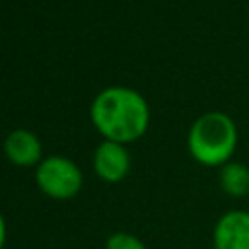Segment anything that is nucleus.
<instances>
[{
    "label": "nucleus",
    "mask_w": 249,
    "mask_h": 249,
    "mask_svg": "<svg viewBox=\"0 0 249 249\" xmlns=\"http://www.w3.org/2000/svg\"><path fill=\"white\" fill-rule=\"evenodd\" d=\"M89 119L103 140L130 144L146 134L150 126V105L132 88L109 86L93 97Z\"/></svg>",
    "instance_id": "obj_1"
},
{
    "label": "nucleus",
    "mask_w": 249,
    "mask_h": 249,
    "mask_svg": "<svg viewBox=\"0 0 249 249\" xmlns=\"http://www.w3.org/2000/svg\"><path fill=\"white\" fill-rule=\"evenodd\" d=\"M239 142L235 121L224 111H206L198 115L187 132V150L191 158L204 167H222L233 160Z\"/></svg>",
    "instance_id": "obj_2"
},
{
    "label": "nucleus",
    "mask_w": 249,
    "mask_h": 249,
    "mask_svg": "<svg viewBox=\"0 0 249 249\" xmlns=\"http://www.w3.org/2000/svg\"><path fill=\"white\" fill-rule=\"evenodd\" d=\"M35 183L43 195L54 200L74 198L84 185L82 169L66 156H47L35 167Z\"/></svg>",
    "instance_id": "obj_3"
},
{
    "label": "nucleus",
    "mask_w": 249,
    "mask_h": 249,
    "mask_svg": "<svg viewBox=\"0 0 249 249\" xmlns=\"http://www.w3.org/2000/svg\"><path fill=\"white\" fill-rule=\"evenodd\" d=\"M212 249H249V210H228L216 220Z\"/></svg>",
    "instance_id": "obj_4"
},
{
    "label": "nucleus",
    "mask_w": 249,
    "mask_h": 249,
    "mask_svg": "<svg viewBox=\"0 0 249 249\" xmlns=\"http://www.w3.org/2000/svg\"><path fill=\"white\" fill-rule=\"evenodd\" d=\"M93 171L105 183H119L130 171V154L126 144L103 140L93 152Z\"/></svg>",
    "instance_id": "obj_5"
},
{
    "label": "nucleus",
    "mask_w": 249,
    "mask_h": 249,
    "mask_svg": "<svg viewBox=\"0 0 249 249\" xmlns=\"http://www.w3.org/2000/svg\"><path fill=\"white\" fill-rule=\"evenodd\" d=\"M4 156L16 167H37L43 160V144L35 132L14 128L4 138Z\"/></svg>",
    "instance_id": "obj_6"
},
{
    "label": "nucleus",
    "mask_w": 249,
    "mask_h": 249,
    "mask_svg": "<svg viewBox=\"0 0 249 249\" xmlns=\"http://www.w3.org/2000/svg\"><path fill=\"white\" fill-rule=\"evenodd\" d=\"M218 185L222 193L231 198L249 196V165L237 160L224 163L218 169Z\"/></svg>",
    "instance_id": "obj_7"
},
{
    "label": "nucleus",
    "mask_w": 249,
    "mask_h": 249,
    "mask_svg": "<svg viewBox=\"0 0 249 249\" xmlns=\"http://www.w3.org/2000/svg\"><path fill=\"white\" fill-rule=\"evenodd\" d=\"M105 249H148L140 237L128 231H117L107 237Z\"/></svg>",
    "instance_id": "obj_8"
},
{
    "label": "nucleus",
    "mask_w": 249,
    "mask_h": 249,
    "mask_svg": "<svg viewBox=\"0 0 249 249\" xmlns=\"http://www.w3.org/2000/svg\"><path fill=\"white\" fill-rule=\"evenodd\" d=\"M6 235H8V230H6V220H4V216L0 214V249H4Z\"/></svg>",
    "instance_id": "obj_9"
},
{
    "label": "nucleus",
    "mask_w": 249,
    "mask_h": 249,
    "mask_svg": "<svg viewBox=\"0 0 249 249\" xmlns=\"http://www.w3.org/2000/svg\"><path fill=\"white\" fill-rule=\"evenodd\" d=\"M247 93H249V91H247Z\"/></svg>",
    "instance_id": "obj_10"
}]
</instances>
